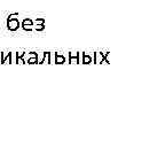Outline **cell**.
I'll return each instance as SVG.
<instances>
[{
	"label": "cell",
	"mask_w": 165,
	"mask_h": 155,
	"mask_svg": "<svg viewBox=\"0 0 165 155\" xmlns=\"http://www.w3.org/2000/svg\"><path fill=\"white\" fill-rule=\"evenodd\" d=\"M20 26H21V23H20L18 18H12V20L7 18V29L9 31H16Z\"/></svg>",
	"instance_id": "1"
},
{
	"label": "cell",
	"mask_w": 165,
	"mask_h": 155,
	"mask_svg": "<svg viewBox=\"0 0 165 155\" xmlns=\"http://www.w3.org/2000/svg\"><path fill=\"white\" fill-rule=\"evenodd\" d=\"M69 63L71 65L80 63V53L79 52H69Z\"/></svg>",
	"instance_id": "2"
},
{
	"label": "cell",
	"mask_w": 165,
	"mask_h": 155,
	"mask_svg": "<svg viewBox=\"0 0 165 155\" xmlns=\"http://www.w3.org/2000/svg\"><path fill=\"white\" fill-rule=\"evenodd\" d=\"M52 63V53L51 52H44L42 53V59L38 62L39 65H42V63Z\"/></svg>",
	"instance_id": "3"
},
{
	"label": "cell",
	"mask_w": 165,
	"mask_h": 155,
	"mask_svg": "<svg viewBox=\"0 0 165 155\" xmlns=\"http://www.w3.org/2000/svg\"><path fill=\"white\" fill-rule=\"evenodd\" d=\"M12 53H7L5 55V53H1V63L2 65H7V63H12Z\"/></svg>",
	"instance_id": "4"
},
{
	"label": "cell",
	"mask_w": 165,
	"mask_h": 155,
	"mask_svg": "<svg viewBox=\"0 0 165 155\" xmlns=\"http://www.w3.org/2000/svg\"><path fill=\"white\" fill-rule=\"evenodd\" d=\"M54 61L56 65H63V63H66V56L60 53H55Z\"/></svg>",
	"instance_id": "5"
},
{
	"label": "cell",
	"mask_w": 165,
	"mask_h": 155,
	"mask_svg": "<svg viewBox=\"0 0 165 155\" xmlns=\"http://www.w3.org/2000/svg\"><path fill=\"white\" fill-rule=\"evenodd\" d=\"M92 56L90 54H86V53H82V63L84 65H90L92 63Z\"/></svg>",
	"instance_id": "6"
},
{
	"label": "cell",
	"mask_w": 165,
	"mask_h": 155,
	"mask_svg": "<svg viewBox=\"0 0 165 155\" xmlns=\"http://www.w3.org/2000/svg\"><path fill=\"white\" fill-rule=\"evenodd\" d=\"M21 26H33V22H32V20H30V18H24Z\"/></svg>",
	"instance_id": "7"
},
{
	"label": "cell",
	"mask_w": 165,
	"mask_h": 155,
	"mask_svg": "<svg viewBox=\"0 0 165 155\" xmlns=\"http://www.w3.org/2000/svg\"><path fill=\"white\" fill-rule=\"evenodd\" d=\"M38 62H39L38 58H29L28 59V63L29 65H35V63H38Z\"/></svg>",
	"instance_id": "8"
},
{
	"label": "cell",
	"mask_w": 165,
	"mask_h": 155,
	"mask_svg": "<svg viewBox=\"0 0 165 155\" xmlns=\"http://www.w3.org/2000/svg\"><path fill=\"white\" fill-rule=\"evenodd\" d=\"M15 62L17 65H24V63H27L25 60H24V58H16V61Z\"/></svg>",
	"instance_id": "9"
},
{
	"label": "cell",
	"mask_w": 165,
	"mask_h": 155,
	"mask_svg": "<svg viewBox=\"0 0 165 155\" xmlns=\"http://www.w3.org/2000/svg\"><path fill=\"white\" fill-rule=\"evenodd\" d=\"M29 58H38V54L36 52H30V53H28V59Z\"/></svg>",
	"instance_id": "10"
},
{
	"label": "cell",
	"mask_w": 165,
	"mask_h": 155,
	"mask_svg": "<svg viewBox=\"0 0 165 155\" xmlns=\"http://www.w3.org/2000/svg\"><path fill=\"white\" fill-rule=\"evenodd\" d=\"M35 29H36L37 31H42V30L45 29V24H38V26H35Z\"/></svg>",
	"instance_id": "11"
},
{
	"label": "cell",
	"mask_w": 165,
	"mask_h": 155,
	"mask_svg": "<svg viewBox=\"0 0 165 155\" xmlns=\"http://www.w3.org/2000/svg\"><path fill=\"white\" fill-rule=\"evenodd\" d=\"M38 24H45V18H37L36 20V26Z\"/></svg>",
	"instance_id": "12"
},
{
	"label": "cell",
	"mask_w": 165,
	"mask_h": 155,
	"mask_svg": "<svg viewBox=\"0 0 165 155\" xmlns=\"http://www.w3.org/2000/svg\"><path fill=\"white\" fill-rule=\"evenodd\" d=\"M17 17H18V13L9 14V16H8V18H9V20H12V18H17Z\"/></svg>",
	"instance_id": "13"
},
{
	"label": "cell",
	"mask_w": 165,
	"mask_h": 155,
	"mask_svg": "<svg viewBox=\"0 0 165 155\" xmlns=\"http://www.w3.org/2000/svg\"><path fill=\"white\" fill-rule=\"evenodd\" d=\"M32 26H22V28H23V30H25V31H32Z\"/></svg>",
	"instance_id": "14"
}]
</instances>
